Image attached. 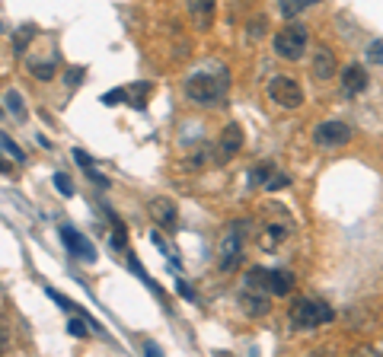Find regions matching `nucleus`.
<instances>
[{
    "mask_svg": "<svg viewBox=\"0 0 383 357\" xmlns=\"http://www.w3.org/2000/svg\"><path fill=\"white\" fill-rule=\"evenodd\" d=\"M227 90H230L227 73H195V77L186 80V96L195 102V106H205V109L224 102Z\"/></svg>",
    "mask_w": 383,
    "mask_h": 357,
    "instance_id": "obj_1",
    "label": "nucleus"
},
{
    "mask_svg": "<svg viewBox=\"0 0 383 357\" xmlns=\"http://www.w3.org/2000/svg\"><path fill=\"white\" fill-rule=\"evenodd\" d=\"M336 319V310L319 297H297L291 306V325L294 329H319Z\"/></svg>",
    "mask_w": 383,
    "mask_h": 357,
    "instance_id": "obj_2",
    "label": "nucleus"
},
{
    "mask_svg": "<svg viewBox=\"0 0 383 357\" xmlns=\"http://www.w3.org/2000/svg\"><path fill=\"white\" fill-rule=\"evenodd\" d=\"M243 223L240 220H230L217 239V268L221 271H236L240 262H243V243H246V233H243Z\"/></svg>",
    "mask_w": 383,
    "mask_h": 357,
    "instance_id": "obj_3",
    "label": "nucleus"
},
{
    "mask_svg": "<svg viewBox=\"0 0 383 357\" xmlns=\"http://www.w3.org/2000/svg\"><path fill=\"white\" fill-rule=\"evenodd\" d=\"M271 45H275V55L284 58V61H300V58L307 55V45H310L307 26L297 23V19H294V23H284V26L275 32Z\"/></svg>",
    "mask_w": 383,
    "mask_h": 357,
    "instance_id": "obj_4",
    "label": "nucleus"
},
{
    "mask_svg": "<svg viewBox=\"0 0 383 357\" xmlns=\"http://www.w3.org/2000/svg\"><path fill=\"white\" fill-rule=\"evenodd\" d=\"M269 96H271L275 106H281V109H300V106H304V86H300L294 77H288V73L271 77L269 80Z\"/></svg>",
    "mask_w": 383,
    "mask_h": 357,
    "instance_id": "obj_5",
    "label": "nucleus"
},
{
    "mask_svg": "<svg viewBox=\"0 0 383 357\" xmlns=\"http://www.w3.org/2000/svg\"><path fill=\"white\" fill-rule=\"evenodd\" d=\"M58 233H61V243H64V249L71 252V258H77V262H96L93 243L86 236H80L74 227H61Z\"/></svg>",
    "mask_w": 383,
    "mask_h": 357,
    "instance_id": "obj_6",
    "label": "nucleus"
},
{
    "mask_svg": "<svg viewBox=\"0 0 383 357\" xmlns=\"http://www.w3.org/2000/svg\"><path fill=\"white\" fill-rule=\"evenodd\" d=\"M313 140H317L319 147L348 144V140H351V128H348L345 121H323V125H317V131H313Z\"/></svg>",
    "mask_w": 383,
    "mask_h": 357,
    "instance_id": "obj_7",
    "label": "nucleus"
},
{
    "mask_svg": "<svg viewBox=\"0 0 383 357\" xmlns=\"http://www.w3.org/2000/svg\"><path fill=\"white\" fill-rule=\"evenodd\" d=\"M240 150H243V128H240V125H227V128L221 131V138H217V160L227 163V160H234Z\"/></svg>",
    "mask_w": 383,
    "mask_h": 357,
    "instance_id": "obj_8",
    "label": "nucleus"
},
{
    "mask_svg": "<svg viewBox=\"0 0 383 357\" xmlns=\"http://www.w3.org/2000/svg\"><path fill=\"white\" fill-rule=\"evenodd\" d=\"M291 233H294V223L281 214L278 220H269V223L262 227V239H259V243H262V249H278L281 243L291 236Z\"/></svg>",
    "mask_w": 383,
    "mask_h": 357,
    "instance_id": "obj_9",
    "label": "nucleus"
},
{
    "mask_svg": "<svg viewBox=\"0 0 383 357\" xmlns=\"http://www.w3.org/2000/svg\"><path fill=\"white\" fill-rule=\"evenodd\" d=\"M147 214H150V220H153L157 227H173V223H176V217H179V208H176V201H173V198L160 195V198H150Z\"/></svg>",
    "mask_w": 383,
    "mask_h": 357,
    "instance_id": "obj_10",
    "label": "nucleus"
},
{
    "mask_svg": "<svg viewBox=\"0 0 383 357\" xmlns=\"http://www.w3.org/2000/svg\"><path fill=\"white\" fill-rule=\"evenodd\" d=\"M240 310H243L246 316H253V319L265 316V312L271 310V306H269V293L253 291V287H243V293H240Z\"/></svg>",
    "mask_w": 383,
    "mask_h": 357,
    "instance_id": "obj_11",
    "label": "nucleus"
},
{
    "mask_svg": "<svg viewBox=\"0 0 383 357\" xmlns=\"http://www.w3.org/2000/svg\"><path fill=\"white\" fill-rule=\"evenodd\" d=\"M253 179L262 185V188H269V192H278V188H288V175L284 173H278L271 163H262V166H256L253 169Z\"/></svg>",
    "mask_w": 383,
    "mask_h": 357,
    "instance_id": "obj_12",
    "label": "nucleus"
},
{
    "mask_svg": "<svg viewBox=\"0 0 383 357\" xmlns=\"http://www.w3.org/2000/svg\"><path fill=\"white\" fill-rule=\"evenodd\" d=\"M310 71H313V77H317L319 83H323V80H332V77H336V55H332L329 48H317V55H313V64H310Z\"/></svg>",
    "mask_w": 383,
    "mask_h": 357,
    "instance_id": "obj_13",
    "label": "nucleus"
},
{
    "mask_svg": "<svg viewBox=\"0 0 383 357\" xmlns=\"http://www.w3.org/2000/svg\"><path fill=\"white\" fill-rule=\"evenodd\" d=\"M342 90H345V96H358V93L367 90V73L361 64H348L345 73H342Z\"/></svg>",
    "mask_w": 383,
    "mask_h": 357,
    "instance_id": "obj_14",
    "label": "nucleus"
},
{
    "mask_svg": "<svg viewBox=\"0 0 383 357\" xmlns=\"http://www.w3.org/2000/svg\"><path fill=\"white\" fill-rule=\"evenodd\" d=\"M291 291H294V275L284 268H275L269 275V293L271 297H288Z\"/></svg>",
    "mask_w": 383,
    "mask_h": 357,
    "instance_id": "obj_15",
    "label": "nucleus"
},
{
    "mask_svg": "<svg viewBox=\"0 0 383 357\" xmlns=\"http://www.w3.org/2000/svg\"><path fill=\"white\" fill-rule=\"evenodd\" d=\"M3 106H7V112L16 121L26 119V106H23V96H19L16 90H7V93H3Z\"/></svg>",
    "mask_w": 383,
    "mask_h": 357,
    "instance_id": "obj_16",
    "label": "nucleus"
},
{
    "mask_svg": "<svg viewBox=\"0 0 383 357\" xmlns=\"http://www.w3.org/2000/svg\"><path fill=\"white\" fill-rule=\"evenodd\" d=\"M188 13L198 16L201 26H208V23H211V13H214V3H211V0H192V3H188Z\"/></svg>",
    "mask_w": 383,
    "mask_h": 357,
    "instance_id": "obj_17",
    "label": "nucleus"
},
{
    "mask_svg": "<svg viewBox=\"0 0 383 357\" xmlns=\"http://www.w3.org/2000/svg\"><path fill=\"white\" fill-rule=\"evenodd\" d=\"M29 71H32V77H36V80H55L58 61H55V58H51V61H32V64H29Z\"/></svg>",
    "mask_w": 383,
    "mask_h": 357,
    "instance_id": "obj_18",
    "label": "nucleus"
},
{
    "mask_svg": "<svg viewBox=\"0 0 383 357\" xmlns=\"http://www.w3.org/2000/svg\"><path fill=\"white\" fill-rule=\"evenodd\" d=\"M313 0H281V13L288 16V23H294V16H297L300 10H307Z\"/></svg>",
    "mask_w": 383,
    "mask_h": 357,
    "instance_id": "obj_19",
    "label": "nucleus"
},
{
    "mask_svg": "<svg viewBox=\"0 0 383 357\" xmlns=\"http://www.w3.org/2000/svg\"><path fill=\"white\" fill-rule=\"evenodd\" d=\"M0 144H3V153L13 156L16 163H23V160H26V156H23V150H19V147L13 144V138H10V134H0Z\"/></svg>",
    "mask_w": 383,
    "mask_h": 357,
    "instance_id": "obj_20",
    "label": "nucleus"
},
{
    "mask_svg": "<svg viewBox=\"0 0 383 357\" xmlns=\"http://www.w3.org/2000/svg\"><path fill=\"white\" fill-rule=\"evenodd\" d=\"M112 249L119 252H128V236H125V227L115 220V230H112Z\"/></svg>",
    "mask_w": 383,
    "mask_h": 357,
    "instance_id": "obj_21",
    "label": "nucleus"
},
{
    "mask_svg": "<svg viewBox=\"0 0 383 357\" xmlns=\"http://www.w3.org/2000/svg\"><path fill=\"white\" fill-rule=\"evenodd\" d=\"M55 188H58L61 195H64V198H71V195H74V185H71V175L55 173Z\"/></svg>",
    "mask_w": 383,
    "mask_h": 357,
    "instance_id": "obj_22",
    "label": "nucleus"
},
{
    "mask_svg": "<svg viewBox=\"0 0 383 357\" xmlns=\"http://www.w3.org/2000/svg\"><path fill=\"white\" fill-rule=\"evenodd\" d=\"M67 332H71L74 338H86V335H90V325H86V319H71L67 322Z\"/></svg>",
    "mask_w": 383,
    "mask_h": 357,
    "instance_id": "obj_23",
    "label": "nucleus"
},
{
    "mask_svg": "<svg viewBox=\"0 0 383 357\" xmlns=\"http://www.w3.org/2000/svg\"><path fill=\"white\" fill-rule=\"evenodd\" d=\"M71 156H74V160H77V163H80V166H84V169H86V173H90V169H93V156H90V153H86V150H80V147H77V150H74V153H71Z\"/></svg>",
    "mask_w": 383,
    "mask_h": 357,
    "instance_id": "obj_24",
    "label": "nucleus"
},
{
    "mask_svg": "<svg viewBox=\"0 0 383 357\" xmlns=\"http://www.w3.org/2000/svg\"><path fill=\"white\" fill-rule=\"evenodd\" d=\"M103 102H106V106H112V102H128V93H125V90H112V93H106V96H103Z\"/></svg>",
    "mask_w": 383,
    "mask_h": 357,
    "instance_id": "obj_25",
    "label": "nucleus"
},
{
    "mask_svg": "<svg viewBox=\"0 0 383 357\" xmlns=\"http://www.w3.org/2000/svg\"><path fill=\"white\" fill-rule=\"evenodd\" d=\"M367 58H371L374 64H383V42H374V45L367 48Z\"/></svg>",
    "mask_w": 383,
    "mask_h": 357,
    "instance_id": "obj_26",
    "label": "nucleus"
},
{
    "mask_svg": "<svg viewBox=\"0 0 383 357\" xmlns=\"http://www.w3.org/2000/svg\"><path fill=\"white\" fill-rule=\"evenodd\" d=\"M32 32H36V29H32V26H23V32H19V38H16V45H13V48H16V51H23V48H26V42H29V36H32Z\"/></svg>",
    "mask_w": 383,
    "mask_h": 357,
    "instance_id": "obj_27",
    "label": "nucleus"
},
{
    "mask_svg": "<svg viewBox=\"0 0 383 357\" xmlns=\"http://www.w3.org/2000/svg\"><path fill=\"white\" fill-rule=\"evenodd\" d=\"M84 73H86V67H71V71H67V83H71V86H77Z\"/></svg>",
    "mask_w": 383,
    "mask_h": 357,
    "instance_id": "obj_28",
    "label": "nucleus"
},
{
    "mask_svg": "<svg viewBox=\"0 0 383 357\" xmlns=\"http://www.w3.org/2000/svg\"><path fill=\"white\" fill-rule=\"evenodd\" d=\"M144 357H163L157 341H144Z\"/></svg>",
    "mask_w": 383,
    "mask_h": 357,
    "instance_id": "obj_29",
    "label": "nucleus"
},
{
    "mask_svg": "<svg viewBox=\"0 0 383 357\" xmlns=\"http://www.w3.org/2000/svg\"><path fill=\"white\" fill-rule=\"evenodd\" d=\"M176 291H179V297H182V300H195V291H192L188 284H182V281L176 284Z\"/></svg>",
    "mask_w": 383,
    "mask_h": 357,
    "instance_id": "obj_30",
    "label": "nucleus"
},
{
    "mask_svg": "<svg viewBox=\"0 0 383 357\" xmlns=\"http://www.w3.org/2000/svg\"><path fill=\"white\" fill-rule=\"evenodd\" d=\"M310 357H329V354H310Z\"/></svg>",
    "mask_w": 383,
    "mask_h": 357,
    "instance_id": "obj_31",
    "label": "nucleus"
}]
</instances>
